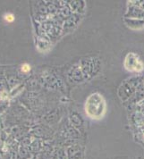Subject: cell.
<instances>
[{
    "label": "cell",
    "instance_id": "2",
    "mask_svg": "<svg viewBox=\"0 0 144 159\" xmlns=\"http://www.w3.org/2000/svg\"><path fill=\"white\" fill-rule=\"evenodd\" d=\"M30 71V66L28 64H24L22 65V72H28Z\"/></svg>",
    "mask_w": 144,
    "mask_h": 159
},
{
    "label": "cell",
    "instance_id": "1",
    "mask_svg": "<svg viewBox=\"0 0 144 159\" xmlns=\"http://www.w3.org/2000/svg\"><path fill=\"white\" fill-rule=\"evenodd\" d=\"M5 20L7 22H14L15 17H14V15H11V14H7V15H5Z\"/></svg>",
    "mask_w": 144,
    "mask_h": 159
}]
</instances>
